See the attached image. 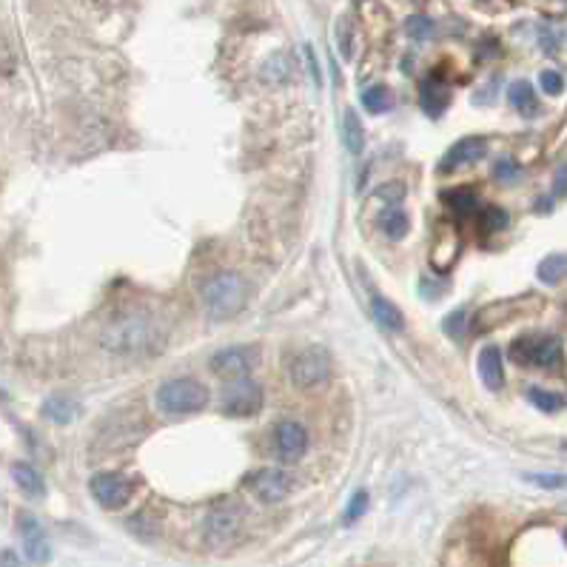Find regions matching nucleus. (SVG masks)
<instances>
[{
	"label": "nucleus",
	"mask_w": 567,
	"mask_h": 567,
	"mask_svg": "<svg viewBox=\"0 0 567 567\" xmlns=\"http://www.w3.org/2000/svg\"><path fill=\"white\" fill-rule=\"evenodd\" d=\"M21 539H23V553L32 564H43L49 559V539L43 534L41 522L32 514L21 516Z\"/></svg>",
	"instance_id": "ddd939ff"
},
{
	"label": "nucleus",
	"mask_w": 567,
	"mask_h": 567,
	"mask_svg": "<svg viewBox=\"0 0 567 567\" xmlns=\"http://www.w3.org/2000/svg\"><path fill=\"white\" fill-rule=\"evenodd\" d=\"M365 510H368V493H365V490H357L354 497H351V502H349V507H345V525L359 522Z\"/></svg>",
	"instance_id": "cd10ccee"
},
{
	"label": "nucleus",
	"mask_w": 567,
	"mask_h": 567,
	"mask_svg": "<svg viewBox=\"0 0 567 567\" xmlns=\"http://www.w3.org/2000/svg\"><path fill=\"white\" fill-rule=\"evenodd\" d=\"M200 300H203L211 320H228L237 311H243L248 300V283L234 271H219L203 283Z\"/></svg>",
	"instance_id": "f03ea898"
},
{
	"label": "nucleus",
	"mask_w": 567,
	"mask_h": 567,
	"mask_svg": "<svg viewBox=\"0 0 567 567\" xmlns=\"http://www.w3.org/2000/svg\"><path fill=\"white\" fill-rule=\"evenodd\" d=\"M525 479L544 490H567V473H525Z\"/></svg>",
	"instance_id": "a878e982"
},
{
	"label": "nucleus",
	"mask_w": 567,
	"mask_h": 567,
	"mask_svg": "<svg viewBox=\"0 0 567 567\" xmlns=\"http://www.w3.org/2000/svg\"><path fill=\"white\" fill-rule=\"evenodd\" d=\"M527 399H530V405H536L542 414H559L564 411V396L553 394V391H544V388H527Z\"/></svg>",
	"instance_id": "b1692460"
},
{
	"label": "nucleus",
	"mask_w": 567,
	"mask_h": 567,
	"mask_svg": "<svg viewBox=\"0 0 567 567\" xmlns=\"http://www.w3.org/2000/svg\"><path fill=\"white\" fill-rule=\"evenodd\" d=\"M243 527V510L237 502H217L206 516V542L226 547Z\"/></svg>",
	"instance_id": "423d86ee"
},
{
	"label": "nucleus",
	"mask_w": 567,
	"mask_h": 567,
	"mask_svg": "<svg viewBox=\"0 0 567 567\" xmlns=\"http://www.w3.org/2000/svg\"><path fill=\"white\" fill-rule=\"evenodd\" d=\"M88 490H91V497L98 499L100 507H106V510H120L123 505H129L132 493H135V485L125 479L123 473L103 470V473H95V477H91Z\"/></svg>",
	"instance_id": "6e6552de"
},
{
	"label": "nucleus",
	"mask_w": 567,
	"mask_h": 567,
	"mask_svg": "<svg viewBox=\"0 0 567 567\" xmlns=\"http://www.w3.org/2000/svg\"><path fill=\"white\" fill-rule=\"evenodd\" d=\"M274 448L283 456L285 462H297L300 456L308 451V433L294 419H285L277 428H274Z\"/></svg>",
	"instance_id": "9b49d317"
},
{
	"label": "nucleus",
	"mask_w": 567,
	"mask_h": 567,
	"mask_svg": "<svg viewBox=\"0 0 567 567\" xmlns=\"http://www.w3.org/2000/svg\"><path fill=\"white\" fill-rule=\"evenodd\" d=\"M371 311H374V320L379 322V328H386V331H394L396 334V331H402V328H405V317H402V311L391 300L374 294L371 297Z\"/></svg>",
	"instance_id": "dca6fc26"
},
{
	"label": "nucleus",
	"mask_w": 567,
	"mask_h": 567,
	"mask_svg": "<svg viewBox=\"0 0 567 567\" xmlns=\"http://www.w3.org/2000/svg\"><path fill=\"white\" fill-rule=\"evenodd\" d=\"M263 78L268 83H283L288 78V60H285V54H274V58H268V63L263 66Z\"/></svg>",
	"instance_id": "bb28decb"
},
{
	"label": "nucleus",
	"mask_w": 567,
	"mask_h": 567,
	"mask_svg": "<svg viewBox=\"0 0 567 567\" xmlns=\"http://www.w3.org/2000/svg\"><path fill=\"white\" fill-rule=\"evenodd\" d=\"M246 485L265 505H277L291 493V477L280 468H257L246 477Z\"/></svg>",
	"instance_id": "9d476101"
},
{
	"label": "nucleus",
	"mask_w": 567,
	"mask_h": 567,
	"mask_svg": "<svg viewBox=\"0 0 567 567\" xmlns=\"http://www.w3.org/2000/svg\"><path fill=\"white\" fill-rule=\"evenodd\" d=\"M479 379L488 391H502L505 386V359L497 345H485L479 351Z\"/></svg>",
	"instance_id": "4468645a"
},
{
	"label": "nucleus",
	"mask_w": 567,
	"mask_h": 567,
	"mask_svg": "<svg viewBox=\"0 0 567 567\" xmlns=\"http://www.w3.org/2000/svg\"><path fill=\"white\" fill-rule=\"evenodd\" d=\"M78 411H80L78 399H71L66 394H54L43 402V416L54 425H69L78 416Z\"/></svg>",
	"instance_id": "2eb2a0df"
},
{
	"label": "nucleus",
	"mask_w": 567,
	"mask_h": 567,
	"mask_svg": "<svg viewBox=\"0 0 567 567\" xmlns=\"http://www.w3.org/2000/svg\"><path fill=\"white\" fill-rule=\"evenodd\" d=\"M260 351L251 349V345H231V349H223L211 357V371L223 379H246L251 374V368L257 365Z\"/></svg>",
	"instance_id": "1a4fd4ad"
},
{
	"label": "nucleus",
	"mask_w": 567,
	"mask_h": 567,
	"mask_svg": "<svg viewBox=\"0 0 567 567\" xmlns=\"http://www.w3.org/2000/svg\"><path fill=\"white\" fill-rule=\"evenodd\" d=\"M419 91H423V98H419V100H423V108H425L431 117H439V115L445 112V106H448V88L442 83L425 80Z\"/></svg>",
	"instance_id": "6ab92c4d"
},
{
	"label": "nucleus",
	"mask_w": 567,
	"mask_h": 567,
	"mask_svg": "<svg viewBox=\"0 0 567 567\" xmlns=\"http://www.w3.org/2000/svg\"><path fill=\"white\" fill-rule=\"evenodd\" d=\"M408 34H411V38H419V41L428 38V34H431V21H428V17H411V21H408Z\"/></svg>",
	"instance_id": "2f4dec72"
},
{
	"label": "nucleus",
	"mask_w": 567,
	"mask_h": 567,
	"mask_svg": "<svg viewBox=\"0 0 567 567\" xmlns=\"http://www.w3.org/2000/svg\"><path fill=\"white\" fill-rule=\"evenodd\" d=\"M4 567H14V556L12 553H4V562H0Z\"/></svg>",
	"instance_id": "72a5a7b5"
},
{
	"label": "nucleus",
	"mask_w": 567,
	"mask_h": 567,
	"mask_svg": "<svg viewBox=\"0 0 567 567\" xmlns=\"http://www.w3.org/2000/svg\"><path fill=\"white\" fill-rule=\"evenodd\" d=\"M507 100H510V106H514L519 115H534L536 108H539V103H536V91H534V86H530L527 80L510 83V88H507Z\"/></svg>",
	"instance_id": "a211bd4d"
},
{
	"label": "nucleus",
	"mask_w": 567,
	"mask_h": 567,
	"mask_svg": "<svg viewBox=\"0 0 567 567\" xmlns=\"http://www.w3.org/2000/svg\"><path fill=\"white\" fill-rule=\"evenodd\" d=\"M328 374H331V357L320 345H308L288 359V376L297 388H317Z\"/></svg>",
	"instance_id": "20e7f679"
},
{
	"label": "nucleus",
	"mask_w": 567,
	"mask_h": 567,
	"mask_svg": "<svg viewBox=\"0 0 567 567\" xmlns=\"http://www.w3.org/2000/svg\"><path fill=\"white\" fill-rule=\"evenodd\" d=\"M488 152L485 137H462L460 143H453L451 149L442 154V163H439V172L451 174L460 166H470V163H479Z\"/></svg>",
	"instance_id": "f8f14e48"
},
{
	"label": "nucleus",
	"mask_w": 567,
	"mask_h": 567,
	"mask_svg": "<svg viewBox=\"0 0 567 567\" xmlns=\"http://www.w3.org/2000/svg\"><path fill=\"white\" fill-rule=\"evenodd\" d=\"M166 334H163L160 322L149 314V311H129V314L115 317L103 328L100 345L112 354L123 357H137V354H152L157 351Z\"/></svg>",
	"instance_id": "f257e3e1"
},
{
	"label": "nucleus",
	"mask_w": 567,
	"mask_h": 567,
	"mask_svg": "<svg viewBox=\"0 0 567 567\" xmlns=\"http://www.w3.org/2000/svg\"><path fill=\"white\" fill-rule=\"evenodd\" d=\"M260 408H263V388L257 382H248V379L231 382V386L223 391V399H219V411L226 416H237V419L260 414Z\"/></svg>",
	"instance_id": "0eeeda50"
},
{
	"label": "nucleus",
	"mask_w": 567,
	"mask_h": 567,
	"mask_svg": "<svg viewBox=\"0 0 567 567\" xmlns=\"http://www.w3.org/2000/svg\"><path fill=\"white\" fill-rule=\"evenodd\" d=\"M539 86H542L544 95H562V91H564V78L559 75L556 69H544L539 75Z\"/></svg>",
	"instance_id": "c85d7f7f"
},
{
	"label": "nucleus",
	"mask_w": 567,
	"mask_h": 567,
	"mask_svg": "<svg viewBox=\"0 0 567 567\" xmlns=\"http://www.w3.org/2000/svg\"><path fill=\"white\" fill-rule=\"evenodd\" d=\"M342 143L351 154H362L365 149V129L354 108H345L342 112Z\"/></svg>",
	"instance_id": "f3484780"
},
{
	"label": "nucleus",
	"mask_w": 567,
	"mask_h": 567,
	"mask_svg": "<svg viewBox=\"0 0 567 567\" xmlns=\"http://www.w3.org/2000/svg\"><path fill=\"white\" fill-rule=\"evenodd\" d=\"M12 477H14L17 488H21V490L26 493V497H43V490H46L43 477H41V473L34 470L32 465H26V462L14 465V468H12Z\"/></svg>",
	"instance_id": "aec40b11"
},
{
	"label": "nucleus",
	"mask_w": 567,
	"mask_h": 567,
	"mask_svg": "<svg viewBox=\"0 0 567 567\" xmlns=\"http://www.w3.org/2000/svg\"><path fill=\"white\" fill-rule=\"evenodd\" d=\"M507 223H510V217H507V211L499 209V206H488V209H482V214H479V226H482L485 234H499V231L507 228Z\"/></svg>",
	"instance_id": "393cba45"
},
{
	"label": "nucleus",
	"mask_w": 567,
	"mask_h": 567,
	"mask_svg": "<svg viewBox=\"0 0 567 567\" xmlns=\"http://www.w3.org/2000/svg\"><path fill=\"white\" fill-rule=\"evenodd\" d=\"M493 177L502 180V182H510V180L519 177V169L514 166V160H499L497 169H493Z\"/></svg>",
	"instance_id": "7c9ffc66"
},
{
	"label": "nucleus",
	"mask_w": 567,
	"mask_h": 567,
	"mask_svg": "<svg viewBox=\"0 0 567 567\" xmlns=\"http://www.w3.org/2000/svg\"><path fill=\"white\" fill-rule=\"evenodd\" d=\"M379 228L386 231V237H391V240H402V237L408 234L411 223H408V214L396 209V206H388L386 211H382L379 217Z\"/></svg>",
	"instance_id": "412c9836"
},
{
	"label": "nucleus",
	"mask_w": 567,
	"mask_h": 567,
	"mask_svg": "<svg viewBox=\"0 0 567 567\" xmlns=\"http://www.w3.org/2000/svg\"><path fill=\"white\" fill-rule=\"evenodd\" d=\"M445 203H451L453 209H460V211H468V209L477 206V197H473L470 191H465V189H460V191H448Z\"/></svg>",
	"instance_id": "c756f323"
},
{
	"label": "nucleus",
	"mask_w": 567,
	"mask_h": 567,
	"mask_svg": "<svg viewBox=\"0 0 567 567\" xmlns=\"http://www.w3.org/2000/svg\"><path fill=\"white\" fill-rule=\"evenodd\" d=\"M391 103H394V98H391L388 86H371L362 91V106L368 108L371 115H386Z\"/></svg>",
	"instance_id": "5701e85b"
},
{
	"label": "nucleus",
	"mask_w": 567,
	"mask_h": 567,
	"mask_svg": "<svg viewBox=\"0 0 567 567\" xmlns=\"http://www.w3.org/2000/svg\"><path fill=\"white\" fill-rule=\"evenodd\" d=\"M157 405L172 416L197 414L209 405V391L203 382H197L191 376H177V379H169L160 386Z\"/></svg>",
	"instance_id": "7ed1b4c3"
},
{
	"label": "nucleus",
	"mask_w": 567,
	"mask_h": 567,
	"mask_svg": "<svg viewBox=\"0 0 567 567\" xmlns=\"http://www.w3.org/2000/svg\"><path fill=\"white\" fill-rule=\"evenodd\" d=\"M553 194L556 197H564L567 194V163H562L556 177H553Z\"/></svg>",
	"instance_id": "473e14b6"
},
{
	"label": "nucleus",
	"mask_w": 567,
	"mask_h": 567,
	"mask_svg": "<svg viewBox=\"0 0 567 567\" xmlns=\"http://www.w3.org/2000/svg\"><path fill=\"white\" fill-rule=\"evenodd\" d=\"M536 274L544 285H556V283L567 280V254H551V257H544L539 263Z\"/></svg>",
	"instance_id": "4be33fe9"
},
{
	"label": "nucleus",
	"mask_w": 567,
	"mask_h": 567,
	"mask_svg": "<svg viewBox=\"0 0 567 567\" xmlns=\"http://www.w3.org/2000/svg\"><path fill=\"white\" fill-rule=\"evenodd\" d=\"M510 359L519 365H536V368H556L562 362V342L551 334H530L514 342Z\"/></svg>",
	"instance_id": "39448f33"
}]
</instances>
